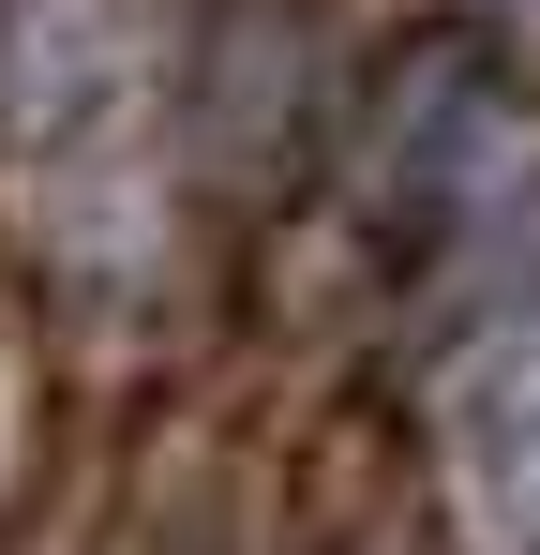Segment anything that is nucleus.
Here are the masks:
<instances>
[{"mask_svg": "<svg viewBox=\"0 0 540 555\" xmlns=\"http://www.w3.org/2000/svg\"><path fill=\"white\" fill-rule=\"evenodd\" d=\"M450 480L480 555H540V300H496V331L450 375Z\"/></svg>", "mask_w": 540, "mask_h": 555, "instance_id": "1", "label": "nucleus"}]
</instances>
